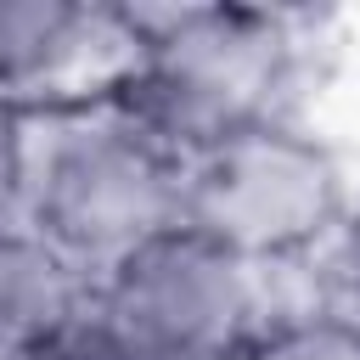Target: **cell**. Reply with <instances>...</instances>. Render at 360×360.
<instances>
[{"label":"cell","instance_id":"4","mask_svg":"<svg viewBox=\"0 0 360 360\" xmlns=\"http://www.w3.org/2000/svg\"><path fill=\"white\" fill-rule=\"evenodd\" d=\"M264 281L191 225H174L96 276V321L158 360H236L270 315Z\"/></svg>","mask_w":360,"mask_h":360},{"label":"cell","instance_id":"1","mask_svg":"<svg viewBox=\"0 0 360 360\" xmlns=\"http://www.w3.org/2000/svg\"><path fill=\"white\" fill-rule=\"evenodd\" d=\"M124 56L101 90L180 163L287 112L298 39L259 6H112Z\"/></svg>","mask_w":360,"mask_h":360},{"label":"cell","instance_id":"2","mask_svg":"<svg viewBox=\"0 0 360 360\" xmlns=\"http://www.w3.org/2000/svg\"><path fill=\"white\" fill-rule=\"evenodd\" d=\"M186 163L135 129L112 101L84 96L28 112L22 225L101 276L180 225Z\"/></svg>","mask_w":360,"mask_h":360},{"label":"cell","instance_id":"3","mask_svg":"<svg viewBox=\"0 0 360 360\" xmlns=\"http://www.w3.org/2000/svg\"><path fill=\"white\" fill-rule=\"evenodd\" d=\"M349 202L354 191L343 158L292 112L225 135L219 146L186 158L180 174V225L236 253L259 276L321 259Z\"/></svg>","mask_w":360,"mask_h":360},{"label":"cell","instance_id":"10","mask_svg":"<svg viewBox=\"0 0 360 360\" xmlns=\"http://www.w3.org/2000/svg\"><path fill=\"white\" fill-rule=\"evenodd\" d=\"M51 360H158V354H146V349H135V343H124V338H112L96 315H90V326L79 332V338H68Z\"/></svg>","mask_w":360,"mask_h":360},{"label":"cell","instance_id":"7","mask_svg":"<svg viewBox=\"0 0 360 360\" xmlns=\"http://www.w3.org/2000/svg\"><path fill=\"white\" fill-rule=\"evenodd\" d=\"M236 360H360V315L338 309L332 298L270 309Z\"/></svg>","mask_w":360,"mask_h":360},{"label":"cell","instance_id":"6","mask_svg":"<svg viewBox=\"0 0 360 360\" xmlns=\"http://www.w3.org/2000/svg\"><path fill=\"white\" fill-rule=\"evenodd\" d=\"M96 315V276L22 219L0 225V360H51Z\"/></svg>","mask_w":360,"mask_h":360},{"label":"cell","instance_id":"8","mask_svg":"<svg viewBox=\"0 0 360 360\" xmlns=\"http://www.w3.org/2000/svg\"><path fill=\"white\" fill-rule=\"evenodd\" d=\"M321 270H326V298H332L338 309L360 315V191H354V202H349L338 236L326 242Z\"/></svg>","mask_w":360,"mask_h":360},{"label":"cell","instance_id":"5","mask_svg":"<svg viewBox=\"0 0 360 360\" xmlns=\"http://www.w3.org/2000/svg\"><path fill=\"white\" fill-rule=\"evenodd\" d=\"M118 56H124V34H118L112 6L0 0V101L22 112L84 101L73 84L96 62L112 79Z\"/></svg>","mask_w":360,"mask_h":360},{"label":"cell","instance_id":"9","mask_svg":"<svg viewBox=\"0 0 360 360\" xmlns=\"http://www.w3.org/2000/svg\"><path fill=\"white\" fill-rule=\"evenodd\" d=\"M22 180H28V112L0 101V225L22 219Z\"/></svg>","mask_w":360,"mask_h":360}]
</instances>
